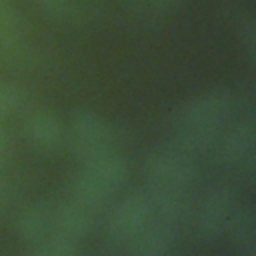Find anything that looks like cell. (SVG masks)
Returning a JSON list of instances; mask_svg holds the SVG:
<instances>
[{
	"instance_id": "1",
	"label": "cell",
	"mask_w": 256,
	"mask_h": 256,
	"mask_svg": "<svg viewBox=\"0 0 256 256\" xmlns=\"http://www.w3.org/2000/svg\"><path fill=\"white\" fill-rule=\"evenodd\" d=\"M238 106L236 96L226 88L206 90L180 104L168 122L172 146L198 156L216 146Z\"/></svg>"
},
{
	"instance_id": "2",
	"label": "cell",
	"mask_w": 256,
	"mask_h": 256,
	"mask_svg": "<svg viewBox=\"0 0 256 256\" xmlns=\"http://www.w3.org/2000/svg\"><path fill=\"white\" fill-rule=\"evenodd\" d=\"M126 180L128 162L118 152H112L82 162V168L66 182V198L98 210L122 190Z\"/></svg>"
},
{
	"instance_id": "3",
	"label": "cell",
	"mask_w": 256,
	"mask_h": 256,
	"mask_svg": "<svg viewBox=\"0 0 256 256\" xmlns=\"http://www.w3.org/2000/svg\"><path fill=\"white\" fill-rule=\"evenodd\" d=\"M64 142H68L70 152L82 164L116 152L120 144V132L102 114L88 108H78L68 120Z\"/></svg>"
},
{
	"instance_id": "4",
	"label": "cell",
	"mask_w": 256,
	"mask_h": 256,
	"mask_svg": "<svg viewBox=\"0 0 256 256\" xmlns=\"http://www.w3.org/2000/svg\"><path fill=\"white\" fill-rule=\"evenodd\" d=\"M236 204L238 200L232 186L228 184L210 186L196 202H192L188 222L194 240L200 244H214L218 238H222L226 234Z\"/></svg>"
},
{
	"instance_id": "5",
	"label": "cell",
	"mask_w": 256,
	"mask_h": 256,
	"mask_svg": "<svg viewBox=\"0 0 256 256\" xmlns=\"http://www.w3.org/2000/svg\"><path fill=\"white\" fill-rule=\"evenodd\" d=\"M142 174L150 186L166 188H188L200 174L196 156L176 148H156L142 160Z\"/></svg>"
},
{
	"instance_id": "6",
	"label": "cell",
	"mask_w": 256,
	"mask_h": 256,
	"mask_svg": "<svg viewBox=\"0 0 256 256\" xmlns=\"http://www.w3.org/2000/svg\"><path fill=\"white\" fill-rule=\"evenodd\" d=\"M152 220L148 188H138L122 196L106 216L104 232L110 244L124 246L146 222Z\"/></svg>"
},
{
	"instance_id": "7",
	"label": "cell",
	"mask_w": 256,
	"mask_h": 256,
	"mask_svg": "<svg viewBox=\"0 0 256 256\" xmlns=\"http://www.w3.org/2000/svg\"><path fill=\"white\" fill-rule=\"evenodd\" d=\"M218 154L220 160L236 170L252 174L254 170V144H256V130H254V116L252 112L244 110L240 118L228 128L218 138Z\"/></svg>"
},
{
	"instance_id": "8",
	"label": "cell",
	"mask_w": 256,
	"mask_h": 256,
	"mask_svg": "<svg viewBox=\"0 0 256 256\" xmlns=\"http://www.w3.org/2000/svg\"><path fill=\"white\" fill-rule=\"evenodd\" d=\"M180 238V226L152 218L122 248L126 256H168Z\"/></svg>"
},
{
	"instance_id": "9",
	"label": "cell",
	"mask_w": 256,
	"mask_h": 256,
	"mask_svg": "<svg viewBox=\"0 0 256 256\" xmlns=\"http://www.w3.org/2000/svg\"><path fill=\"white\" fill-rule=\"evenodd\" d=\"M96 222V208H90L66 196L62 200H54V234L80 242L94 230Z\"/></svg>"
},
{
	"instance_id": "10",
	"label": "cell",
	"mask_w": 256,
	"mask_h": 256,
	"mask_svg": "<svg viewBox=\"0 0 256 256\" xmlns=\"http://www.w3.org/2000/svg\"><path fill=\"white\" fill-rule=\"evenodd\" d=\"M14 232L28 244L54 234V200L40 198L24 204L14 216Z\"/></svg>"
},
{
	"instance_id": "11",
	"label": "cell",
	"mask_w": 256,
	"mask_h": 256,
	"mask_svg": "<svg viewBox=\"0 0 256 256\" xmlns=\"http://www.w3.org/2000/svg\"><path fill=\"white\" fill-rule=\"evenodd\" d=\"M24 134L36 150L54 152L64 144L66 128L52 110L36 108L24 120Z\"/></svg>"
},
{
	"instance_id": "12",
	"label": "cell",
	"mask_w": 256,
	"mask_h": 256,
	"mask_svg": "<svg viewBox=\"0 0 256 256\" xmlns=\"http://www.w3.org/2000/svg\"><path fill=\"white\" fill-rule=\"evenodd\" d=\"M148 198L152 208V218L172 222L182 226L188 222L192 200L186 188H166V186H148Z\"/></svg>"
},
{
	"instance_id": "13",
	"label": "cell",
	"mask_w": 256,
	"mask_h": 256,
	"mask_svg": "<svg viewBox=\"0 0 256 256\" xmlns=\"http://www.w3.org/2000/svg\"><path fill=\"white\" fill-rule=\"evenodd\" d=\"M226 234L240 250L254 248V244H256V212L250 202L236 204V208L230 216Z\"/></svg>"
},
{
	"instance_id": "14",
	"label": "cell",
	"mask_w": 256,
	"mask_h": 256,
	"mask_svg": "<svg viewBox=\"0 0 256 256\" xmlns=\"http://www.w3.org/2000/svg\"><path fill=\"white\" fill-rule=\"evenodd\" d=\"M24 42V20L12 0H0V52H16Z\"/></svg>"
},
{
	"instance_id": "15",
	"label": "cell",
	"mask_w": 256,
	"mask_h": 256,
	"mask_svg": "<svg viewBox=\"0 0 256 256\" xmlns=\"http://www.w3.org/2000/svg\"><path fill=\"white\" fill-rule=\"evenodd\" d=\"M26 256H78V242L60 234H50L32 242Z\"/></svg>"
},
{
	"instance_id": "16",
	"label": "cell",
	"mask_w": 256,
	"mask_h": 256,
	"mask_svg": "<svg viewBox=\"0 0 256 256\" xmlns=\"http://www.w3.org/2000/svg\"><path fill=\"white\" fill-rule=\"evenodd\" d=\"M24 100H26V96L20 86L0 82V120L16 114L24 106Z\"/></svg>"
},
{
	"instance_id": "17",
	"label": "cell",
	"mask_w": 256,
	"mask_h": 256,
	"mask_svg": "<svg viewBox=\"0 0 256 256\" xmlns=\"http://www.w3.org/2000/svg\"><path fill=\"white\" fill-rule=\"evenodd\" d=\"M240 44L250 60L256 56V22L252 16H248L240 26Z\"/></svg>"
},
{
	"instance_id": "18",
	"label": "cell",
	"mask_w": 256,
	"mask_h": 256,
	"mask_svg": "<svg viewBox=\"0 0 256 256\" xmlns=\"http://www.w3.org/2000/svg\"><path fill=\"white\" fill-rule=\"evenodd\" d=\"M40 10L52 18H66L74 8V0H36Z\"/></svg>"
},
{
	"instance_id": "19",
	"label": "cell",
	"mask_w": 256,
	"mask_h": 256,
	"mask_svg": "<svg viewBox=\"0 0 256 256\" xmlns=\"http://www.w3.org/2000/svg\"><path fill=\"white\" fill-rule=\"evenodd\" d=\"M10 152H12V140H10L8 132L0 126V166L10 158Z\"/></svg>"
},
{
	"instance_id": "20",
	"label": "cell",
	"mask_w": 256,
	"mask_h": 256,
	"mask_svg": "<svg viewBox=\"0 0 256 256\" xmlns=\"http://www.w3.org/2000/svg\"><path fill=\"white\" fill-rule=\"evenodd\" d=\"M144 2L154 4V6H172V4H176L178 0H144Z\"/></svg>"
},
{
	"instance_id": "21",
	"label": "cell",
	"mask_w": 256,
	"mask_h": 256,
	"mask_svg": "<svg viewBox=\"0 0 256 256\" xmlns=\"http://www.w3.org/2000/svg\"><path fill=\"white\" fill-rule=\"evenodd\" d=\"M2 202H4V190H2V186H0V206H2Z\"/></svg>"
}]
</instances>
